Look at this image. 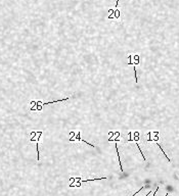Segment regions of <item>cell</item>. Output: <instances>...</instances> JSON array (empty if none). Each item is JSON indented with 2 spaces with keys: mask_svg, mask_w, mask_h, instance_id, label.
Listing matches in <instances>:
<instances>
[{
  "mask_svg": "<svg viewBox=\"0 0 179 196\" xmlns=\"http://www.w3.org/2000/svg\"><path fill=\"white\" fill-rule=\"evenodd\" d=\"M68 99H70V97H67V98H62V99H59V100H54V101H50V102H38V103H40V109L42 108V106H45L47 105V104H52V103H56V102H61V101H65V100H68Z\"/></svg>",
  "mask_w": 179,
  "mask_h": 196,
  "instance_id": "1",
  "label": "cell"
},
{
  "mask_svg": "<svg viewBox=\"0 0 179 196\" xmlns=\"http://www.w3.org/2000/svg\"><path fill=\"white\" fill-rule=\"evenodd\" d=\"M115 147H116V151H117V155H118L119 163H120V169H121V172H123V167H122V163H121V158H120V152H119V149H118V143H117V142H116V144H115Z\"/></svg>",
  "mask_w": 179,
  "mask_h": 196,
  "instance_id": "2",
  "label": "cell"
}]
</instances>
